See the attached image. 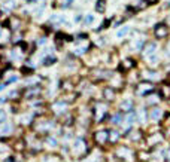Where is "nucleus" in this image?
I'll return each mask as SVG.
<instances>
[{
    "label": "nucleus",
    "instance_id": "14",
    "mask_svg": "<svg viewBox=\"0 0 170 162\" xmlns=\"http://www.w3.org/2000/svg\"><path fill=\"white\" fill-rule=\"evenodd\" d=\"M167 22H169V24H170V15H169V18H167Z\"/></svg>",
    "mask_w": 170,
    "mask_h": 162
},
{
    "label": "nucleus",
    "instance_id": "1",
    "mask_svg": "<svg viewBox=\"0 0 170 162\" xmlns=\"http://www.w3.org/2000/svg\"><path fill=\"white\" fill-rule=\"evenodd\" d=\"M154 36H155V39H166V37L169 36V27H167V24L161 22V24H157L155 28H154Z\"/></svg>",
    "mask_w": 170,
    "mask_h": 162
},
{
    "label": "nucleus",
    "instance_id": "6",
    "mask_svg": "<svg viewBox=\"0 0 170 162\" xmlns=\"http://www.w3.org/2000/svg\"><path fill=\"white\" fill-rule=\"evenodd\" d=\"M54 63H57V58L55 57H46V58H43V66H52Z\"/></svg>",
    "mask_w": 170,
    "mask_h": 162
},
{
    "label": "nucleus",
    "instance_id": "9",
    "mask_svg": "<svg viewBox=\"0 0 170 162\" xmlns=\"http://www.w3.org/2000/svg\"><path fill=\"white\" fill-rule=\"evenodd\" d=\"M132 107H133V101H124V104H122V109H127V110H132Z\"/></svg>",
    "mask_w": 170,
    "mask_h": 162
},
{
    "label": "nucleus",
    "instance_id": "11",
    "mask_svg": "<svg viewBox=\"0 0 170 162\" xmlns=\"http://www.w3.org/2000/svg\"><path fill=\"white\" fill-rule=\"evenodd\" d=\"M145 2H146L148 5H155L157 2H158V0H145Z\"/></svg>",
    "mask_w": 170,
    "mask_h": 162
},
{
    "label": "nucleus",
    "instance_id": "7",
    "mask_svg": "<svg viewBox=\"0 0 170 162\" xmlns=\"http://www.w3.org/2000/svg\"><path fill=\"white\" fill-rule=\"evenodd\" d=\"M161 116V110L160 109H152V111H151V118L155 120L157 118H160Z\"/></svg>",
    "mask_w": 170,
    "mask_h": 162
},
{
    "label": "nucleus",
    "instance_id": "8",
    "mask_svg": "<svg viewBox=\"0 0 170 162\" xmlns=\"http://www.w3.org/2000/svg\"><path fill=\"white\" fill-rule=\"evenodd\" d=\"M128 31H130V27H124V28H121L118 33H116V36H118V37H122V36H125Z\"/></svg>",
    "mask_w": 170,
    "mask_h": 162
},
{
    "label": "nucleus",
    "instance_id": "16",
    "mask_svg": "<svg viewBox=\"0 0 170 162\" xmlns=\"http://www.w3.org/2000/svg\"><path fill=\"white\" fill-rule=\"evenodd\" d=\"M0 33H2V27H0Z\"/></svg>",
    "mask_w": 170,
    "mask_h": 162
},
{
    "label": "nucleus",
    "instance_id": "10",
    "mask_svg": "<svg viewBox=\"0 0 170 162\" xmlns=\"http://www.w3.org/2000/svg\"><path fill=\"white\" fill-rule=\"evenodd\" d=\"M109 22H111L109 19H106V21H103V24H101V27H100V28H108V26H109Z\"/></svg>",
    "mask_w": 170,
    "mask_h": 162
},
{
    "label": "nucleus",
    "instance_id": "5",
    "mask_svg": "<svg viewBox=\"0 0 170 162\" xmlns=\"http://www.w3.org/2000/svg\"><path fill=\"white\" fill-rule=\"evenodd\" d=\"M143 51H145V54H146V55L154 54V52H155V43H148V45H146V48L143 49Z\"/></svg>",
    "mask_w": 170,
    "mask_h": 162
},
{
    "label": "nucleus",
    "instance_id": "15",
    "mask_svg": "<svg viewBox=\"0 0 170 162\" xmlns=\"http://www.w3.org/2000/svg\"><path fill=\"white\" fill-rule=\"evenodd\" d=\"M0 17H2V10H0Z\"/></svg>",
    "mask_w": 170,
    "mask_h": 162
},
{
    "label": "nucleus",
    "instance_id": "3",
    "mask_svg": "<svg viewBox=\"0 0 170 162\" xmlns=\"http://www.w3.org/2000/svg\"><path fill=\"white\" fill-rule=\"evenodd\" d=\"M42 92V88L39 85H36L34 88H29V89H25V98H31V97H36V95H39Z\"/></svg>",
    "mask_w": 170,
    "mask_h": 162
},
{
    "label": "nucleus",
    "instance_id": "2",
    "mask_svg": "<svg viewBox=\"0 0 170 162\" xmlns=\"http://www.w3.org/2000/svg\"><path fill=\"white\" fill-rule=\"evenodd\" d=\"M154 91V83H151V82H140L139 85H137V88H136V92L139 94V95H142V97H145V95H148V94H151Z\"/></svg>",
    "mask_w": 170,
    "mask_h": 162
},
{
    "label": "nucleus",
    "instance_id": "12",
    "mask_svg": "<svg viewBox=\"0 0 170 162\" xmlns=\"http://www.w3.org/2000/svg\"><path fill=\"white\" fill-rule=\"evenodd\" d=\"M2 120H5V113L0 110V122H2Z\"/></svg>",
    "mask_w": 170,
    "mask_h": 162
},
{
    "label": "nucleus",
    "instance_id": "13",
    "mask_svg": "<svg viewBox=\"0 0 170 162\" xmlns=\"http://www.w3.org/2000/svg\"><path fill=\"white\" fill-rule=\"evenodd\" d=\"M166 83L170 86V74H169V76H167V79H166Z\"/></svg>",
    "mask_w": 170,
    "mask_h": 162
},
{
    "label": "nucleus",
    "instance_id": "4",
    "mask_svg": "<svg viewBox=\"0 0 170 162\" xmlns=\"http://www.w3.org/2000/svg\"><path fill=\"white\" fill-rule=\"evenodd\" d=\"M104 9H106V0H97V3H96V10L97 12H104Z\"/></svg>",
    "mask_w": 170,
    "mask_h": 162
}]
</instances>
